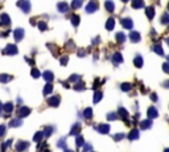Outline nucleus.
Here are the masks:
<instances>
[{"label":"nucleus","mask_w":169,"mask_h":152,"mask_svg":"<svg viewBox=\"0 0 169 152\" xmlns=\"http://www.w3.org/2000/svg\"><path fill=\"white\" fill-rule=\"evenodd\" d=\"M5 131H7V127H5V124H1V126H0V138L4 136V135H5Z\"/></svg>","instance_id":"44"},{"label":"nucleus","mask_w":169,"mask_h":152,"mask_svg":"<svg viewBox=\"0 0 169 152\" xmlns=\"http://www.w3.org/2000/svg\"><path fill=\"white\" fill-rule=\"evenodd\" d=\"M124 40H126L124 33H122V32L116 33V41H119V43H124Z\"/></svg>","instance_id":"35"},{"label":"nucleus","mask_w":169,"mask_h":152,"mask_svg":"<svg viewBox=\"0 0 169 152\" xmlns=\"http://www.w3.org/2000/svg\"><path fill=\"white\" fill-rule=\"evenodd\" d=\"M134 64H135V66H136V67H142L143 66V58H142V56H136V57H135V60H134Z\"/></svg>","instance_id":"27"},{"label":"nucleus","mask_w":169,"mask_h":152,"mask_svg":"<svg viewBox=\"0 0 169 152\" xmlns=\"http://www.w3.org/2000/svg\"><path fill=\"white\" fill-rule=\"evenodd\" d=\"M140 33L139 32H131V35H129V40L132 41V43H139L140 41Z\"/></svg>","instance_id":"11"},{"label":"nucleus","mask_w":169,"mask_h":152,"mask_svg":"<svg viewBox=\"0 0 169 152\" xmlns=\"http://www.w3.org/2000/svg\"><path fill=\"white\" fill-rule=\"evenodd\" d=\"M12 80V77H11V75H8V74H1L0 75V82H9V81Z\"/></svg>","instance_id":"32"},{"label":"nucleus","mask_w":169,"mask_h":152,"mask_svg":"<svg viewBox=\"0 0 169 152\" xmlns=\"http://www.w3.org/2000/svg\"><path fill=\"white\" fill-rule=\"evenodd\" d=\"M123 138H124V134H118V135H115L114 136V139L116 140V142H119V140H122Z\"/></svg>","instance_id":"47"},{"label":"nucleus","mask_w":169,"mask_h":152,"mask_svg":"<svg viewBox=\"0 0 169 152\" xmlns=\"http://www.w3.org/2000/svg\"><path fill=\"white\" fill-rule=\"evenodd\" d=\"M147 115H148V118L149 119H153V118H157L159 117V111H157L155 107H149L147 110Z\"/></svg>","instance_id":"6"},{"label":"nucleus","mask_w":169,"mask_h":152,"mask_svg":"<svg viewBox=\"0 0 169 152\" xmlns=\"http://www.w3.org/2000/svg\"><path fill=\"white\" fill-rule=\"evenodd\" d=\"M145 15H147V17L149 20H152V19L155 17V8L153 7H148L147 9H145Z\"/></svg>","instance_id":"16"},{"label":"nucleus","mask_w":169,"mask_h":152,"mask_svg":"<svg viewBox=\"0 0 169 152\" xmlns=\"http://www.w3.org/2000/svg\"><path fill=\"white\" fill-rule=\"evenodd\" d=\"M162 70H164V73H169V62L162 64Z\"/></svg>","instance_id":"46"},{"label":"nucleus","mask_w":169,"mask_h":152,"mask_svg":"<svg viewBox=\"0 0 169 152\" xmlns=\"http://www.w3.org/2000/svg\"><path fill=\"white\" fill-rule=\"evenodd\" d=\"M153 50H155V52H156L157 53V54H159V56H162V54H164V50H162V48H161V45H155V46H153Z\"/></svg>","instance_id":"34"},{"label":"nucleus","mask_w":169,"mask_h":152,"mask_svg":"<svg viewBox=\"0 0 169 152\" xmlns=\"http://www.w3.org/2000/svg\"><path fill=\"white\" fill-rule=\"evenodd\" d=\"M131 89H132L131 83H123V85H122V90H123V91H129Z\"/></svg>","instance_id":"40"},{"label":"nucleus","mask_w":169,"mask_h":152,"mask_svg":"<svg viewBox=\"0 0 169 152\" xmlns=\"http://www.w3.org/2000/svg\"><path fill=\"white\" fill-rule=\"evenodd\" d=\"M81 131V124L79 123H75L74 126L72 127V131H70V135H78Z\"/></svg>","instance_id":"20"},{"label":"nucleus","mask_w":169,"mask_h":152,"mask_svg":"<svg viewBox=\"0 0 169 152\" xmlns=\"http://www.w3.org/2000/svg\"><path fill=\"white\" fill-rule=\"evenodd\" d=\"M22 124V120L20 119V118H17V119H12L9 123L11 127H20V126Z\"/></svg>","instance_id":"22"},{"label":"nucleus","mask_w":169,"mask_h":152,"mask_svg":"<svg viewBox=\"0 0 169 152\" xmlns=\"http://www.w3.org/2000/svg\"><path fill=\"white\" fill-rule=\"evenodd\" d=\"M78 54H79V57H82V56H83V50H79V53H78Z\"/></svg>","instance_id":"53"},{"label":"nucleus","mask_w":169,"mask_h":152,"mask_svg":"<svg viewBox=\"0 0 169 152\" xmlns=\"http://www.w3.org/2000/svg\"><path fill=\"white\" fill-rule=\"evenodd\" d=\"M70 21H72V24L74 25V27H78V25H79V16H77V15L72 16V19H70Z\"/></svg>","instance_id":"31"},{"label":"nucleus","mask_w":169,"mask_h":152,"mask_svg":"<svg viewBox=\"0 0 169 152\" xmlns=\"http://www.w3.org/2000/svg\"><path fill=\"white\" fill-rule=\"evenodd\" d=\"M112 61H114L115 64H120V62H123V57H122V54H120V53H115V54L112 56Z\"/></svg>","instance_id":"24"},{"label":"nucleus","mask_w":169,"mask_h":152,"mask_svg":"<svg viewBox=\"0 0 169 152\" xmlns=\"http://www.w3.org/2000/svg\"><path fill=\"white\" fill-rule=\"evenodd\" d=\"M118 112H119V115H120V117H122V119H123V120H124V122L127 123V119H128V111H127L126 109L120 107V109H119V111H118Z\"/></svg>","instance_id":"14"},{"label":"nucleus","mask_w":169,"mask_h":152,"mask_svg":"<svg viewBox=\"0 0 169 152\" xmlns=\"http://www.w3.org/2000/svg\"><path fill=\"white\" fill-rule=\"evenodd\" d=\"M3 110H4L7 114H9V112H12L13 111V103H11V102H8V103H5L4 106H3Z\"/></svg>","instance_id":"23"},{"label":"nucleus","mask_w":169,"mask_h":152,"mask_svg":"<svg viewBox=\"0 0 169 152\" xmlns=\"http://www.w3.org/2000/svg\"><path fill=\"white\" fill-rule=\"evenodd\" d=\"M53 130H54L53 127H46V128H45V132H44V136H50Z\"/></svg>","instance_id":"41"},{"label":"nucleus","mask_w":169,"mask_h":152,"mask_svg":"<svg viewBox=\"0 0 169 152\" xmlns=\"http://www.w3.org/2000/svg\"><path fill=\"white\" fill-rule=\"evenodd\" d=\"M74 89L77 90V91H81V90H83V89H84V83H83V82H79V83H77V85L74 86Z\"/></svg>","instance_id":"42"},{"label":"nucleus","mask_w":169,"mask_h":152,"mask_svg":"<svg viewBox=\"0 0 169 152\" xmlns=\"http://www.w3.org/2000/svg\"><path fill=\"white\" fill-rule=\"evenodd\" d=\"M30 114V109L29 107H21L20 110H19V117L20 118H24L27 117V115Z\"/></svg>","instance_id":"13"},{"label":"nucleus","mask_w":169,"mask_h":152,"mask_svg":"<svg viewBox=\"0 0 169 152\" xmlns=\"http://www.w3.org/2000/svg\"><path fill=\"white\" fill-rule=\"evenodd\" d=\"M16 5H17L19 8H21L24 13H28L30 11V3L28 1V0H19Z\"/></svg>","instance_id":"1"},{"label":"nucleus","mask_w":169,"mask_h":152,"mask_svg":"<svg viewBox=\"0 0 169 152\" xmlns=\"http://www.w3.org/2000/svg\"><path fill=\"white\" fill-rule=\"evenodd\" d=\"M42 77H44V80L46 81V82H52L53 78H54V75H53V73H52V72L46 70V72L42 73Z\"/></svg>","instance_id":"9"},{"label":"nucleus","mask_w":169,"mask_h":152,"mask_svg":"<svg viewBox=\"0 0 169 152\" xmlns=\"http://www.w3.org/2000/svg\"><path fill=\"white\" fill-rule=\"evenodd\" d=\"M3 111V105H1V102H0V112Z\"/></svg>","instance_id":"55"},{"label":"nucleus","mask_w":169,"mask_h":152,"mask_svg":"<svg viewBox=\"0 0 169 152\" xmlns=\"http://www.w3.org/2000/svg\"><path fill=\"white\" fill-rule=\"evenodd\" d=\"M83 0H73L72 1V7L74 8V9H77V8H79L81 5H82Z\"/></svg>","instance_id":"33"},{"label":"nucleus","mask_w":169,"mask_h":152,"mask_svg":"<svg viewBox=\"0 0 169 152\" xmlns=\"http://www.w3.org/2000/svg\"><path fill=\"white\" fill-rule=\"evenodd\" d=\"M1 22L4 25H7V27L8 25H11V19H9V16H8L7 13H3L1 15Z\"/></svg>","instance_id":"26"},{"label":"nucleus","mask_w":169,"mask_h":152,"mask_svg":"<svg viewBox=\"0 0 169 152\" xmlns=\"http://www.w3.org/2000/svg\"><path fill=\"white\" fill-rule=\"evenodd\" d=\"M164 86H165V87H168V86H169V81H167V82L164 83Z\"/></svg>","instance_id":"54"},{"label":"nucleus","mask_w":169,"mask_h":152,"mask_svg":"<svg viewBox=\"0 0 169 152\" xmlns=\"http://www.w3.org/2000/svg\"><path fill=\"white\" fill-rule=\"evenodd\" d=\"M97 131L100 132V134H108V132H110V126L106 124V123H105V124H99L97 127Z\"/></svg>","instance_id":"7"},{"label":"nucleus","mask_w":169,"mask_h":152,"mask_svg":"<svg viewBox=\"0 0 169 152\" xmlns=\"http://www.w3.org/2000/svg\"><path fill=\"white\" fill-rule=\"evenodd\" d=\"M151 126H152V120H149V119L143 120V122L140 123V128H142V130H147V128H149Z\"/></svg>","instance_id":"21"},{"label":"nucleus","mask_w":169,"mask_h":152,"mask_svg":"<svg viewBox=\"0 0 169 152\" xmlns=\"http://www.w3.org/2000/svg\"><path fill=\"white\" fill-rule=\"evenodd\" d=\"M28 147H29V144H28L27 142H20L16 144V150L17 151H24V150H27Z\"/></svg>","instance_id":"19"},{"label":"nucleus","mask_w":169,"mask_h":152,"mask_svg":"<svg viewBox=\"0 0 169 152\" xmlns=\"http://www.w3.org/2000/svg\"><path fill=\"white\" fill-rule=\"evenodd\" d=\"M122 1H124V3H127V1H128V0H122Z\"/></svg>","instance_id":"57"},{"label":"nucleus","mask_w":169,"mask_h":152,"mask_svg":"<svg viewBox=\"0 0 169 152\" xmlns=\"http://www.w3.org/2000/svg\"><path fill=\"white\" fill-rule=\"evenodd\" d=\"M3 53H4V54H8V56H13V54L17 53V48H16V45L9 44V45L5 46V49L3 50Z\"/></svg>","instance_id":"2"},{"label":"nucleus","mask_w":169,"mask_h":152,"mask_svg":"<svg viewBox=\"0 0 169 152\" xmlns=\"http://www.w3.org/2000/svg\"><path fill=\"white\" fill-rule=\"evenodd\" d=\"M48 103H49L50 106H53V107H57V106L60 105V97H58V95L50 97L49 99H48Z\"/></svg>","instance_id":"5"},{"label":"nucleus","mask_w":169,"mask_h":152,"mask_svg":"<svg viewBox=\"0 0 169 152\" xmlns=\"http://www.w3.org/2000/svg\"><path fill=\"white\" fill-rule=\"evenodd\" d=\"M91 150H92L91 145H89V144H84L83 145V151H91Z\"/></svg>","instance_id":"51"},{"label":"nucleus","mask_w":169,"mask_h":152,"mask_svg":"<svg viewBox=\"0 0 169 152\" xmlns=\"http://www.w3.org/2000/svg\"><path fill=\"white\" fill-rule=\"evenodd\" d=\"M42 138H44V132H42V131H38L37 134H35V136H33V142H36V143L41 142Z\"/></svg>","instance_id":"28"},{"label":"nucleus","mask_w":169,"mask_h":152,"mask_svg":"<svg viewBox=\"0 0 169 152\" xmlns=\"http://www.w3.org/2000/svg\"><path fill=\"white\" fill-rule=\"evenodd\" d=\"M151 99L153 101V102H157V95L155 94V93H152V94H151Z\"/></svg>","instance_id":"52"},{"label":"nucleus","mask_w":169,"mask_h":152,"mask_svg":"<svg viewBox=\"0 0 169 152\" xmlns=\"http://www.w3.org/2000/svg\"><path fill=\"white\" fill-rule=\"evenodd\" d=\"M57 8H58V11H60V12L64 13V12H67V9H69V5H67L65 1H62V3H58Z\"/></svg>","instance_id":"15"},{"label":"nucleus","mask_w":169,"mask_h":152,"mask_svg":"<svg viewBox=\"0 0 169 152\" xmlns=\"http://www.w3.org/2000/svg\"><path fill=\"white\" fill-rule=\"evenodd\" d=\"M168 9H169V4H168Z\"/></svg>","instance_id":"58"},{"label":"nucleus","mask_w":169,"mask_h":152,"mask_svg":"<svg viewBox=\"0 0 169 152\" xmlns=\"http://www.w3.org/2000/svg\"><path fill=\"white\" fill-rule=\"evenodd\" d=\"M114 27H115V20L114 19H108L107 20V22H106V29H108V30H112L114 29Z\"/></svg>","instance_id":"25"},{"label":"nucleus","mask_w":169,"mask_h":152,"mask_svg":"<svg viewBox=\"0 0 169 152\" xmlns=\"http://www.w3.org/2000/svg\"><path fill=\"white\" fill-rule=\"evenodd\" d=\"M107 118H108V120H114V119H116V114H108Z\"/></svg>","instance_id":"50"},{"label":"nucleus","mask_w":169,"mask_h":152,"mask_svg":"<svg viewBox=\"0 0 169 152\" xmlns=\"http://www.w3.org/2000/svg\"><path fill=\"white\" fill-rule=\"evenodd\" d=\"M79 75L78 74H73V75H70V78H69V82H78L79 81Z\"/></svg>","instance_id":"38"},{"label":"nucleus","mask_w":169,"mask_h":152,"mask_svg":"<svg viewBox=\"0 0 169 152\" xmlns=\"http://www.w3.org/2000/svg\"><path fill=\"white\" fill-rule=\"evenodd\" d=\"M11 142H12V140H8V143H4V144L1 145V150L4 151V150H5V148H7V147H9V145H11Z\"/></svg>","instance_id":"49"},{"label":"nucleus","mask_w":169,"mask_h":152,"mask_svg":"<svg viewBox=\"0 0 169 152\" xmlns=\"http://www.w3.org/2000/svg\"><path fill=\"white\" fill-rule=\"evenodd\" d=\"M165 41H167V44L169 45V37H168V38H167V40H165Z\"/></svg>","instance_id":"56"},{"label":"nucleus","mask_w":169,"mask_h":152,"mask_svg":"<svg viewBox=\"0 0 169 152\" xmlns=\"http://www.w3.org/2000/svg\"><path fill=\"white\" fill-rule=\"evenodd\" d=\"M103 98V93L102 91H95L94 93V98H92V102L94 103H98L100 102V99Z\"/></svg>","instance_id":"17"},{"label":"nucleus","mask_w":169,"mask_h":152,"mask_svg":"<svg viewBox=\"0 0 169 152\" xmlns=\"http://www.w3.org/2000/svg\"><path fill=\"white\" fill-rule=\"evenodd\" d=\"M52 91H53V85L50 82H48L46 85H45V87H44V94L48 95V94H50Z\"/></svg>","instance_id":"29"},{"label":"nucleus","mask_w":169,"mask_h":152,"mask_svg":"<svg viewBox=\"0 0 169 152\" xmlns=\"http://www.w3.org/2000/svg\"><path fill=\"white\" fill-rule=\"evenodd\" d=\"M97 9H98V4H97V1H94V0H91V1L87 4V7H86V12H89V13L95 12Z\"/></svg>","instance_id":"4"},{"label":"nucleus","mask_w":169,"mask_h":152,"mask_svg":"<svg viewBox=\"0 0 169 152\" xmlns=\"http://www.w3.org/2000/svg\"><path fill=\"white\" fill-rule=\"evenodd\" d=\"M75 142H77V145H78V147H82V145L84 144L83 138H82V136H79V135L77 136V140H75Z\"/></svg>","instance_id":"39"},{"label":"nucleus","mask_w":169,"mask_h":152,"mask_svg":"<svg viewBox=\"0 0 169 152\" xmlns=\"http://www.w3.org/2000/svg\"><path fill=\"white\" fill-rule=\"evenodd\" d=\"M161 21H162V24H169V15H164V16H162Z\"/></svg>","instance_id":"45"},{"label":"nucleus","mask_w":169,"mask_h":152,"mask_svg":"<svg viewBox=\"0 0 169 152\" xmlns=\"http://www.w3.org/2000/svg\"><path fill=\"white\" fill-rule=\"evenodd\" d=\"M122 25H123V28H126V29H132V27H134V21H132L131 19H123Z\"/></svg>","instance_id":"8"},{"label":"nucleus","mask_w":169,"mask_h":152,"mask_svg":"<svg viewBox=\"0 0 169 152\" xmlns=\"http://www.w3.org/2000/svg\"><path fill=\"white\" fill-rule=\"evenodd\" d=\"M13 37H15L16 41H21L22 38H24V29H21V28L15 29V32H13Z\"/></svg>","instance_id":"3"},{"label":"nucleus","mask_w":169,"mask_h":152,"mask_svg":"<svg viewBox=\"0 0 169 152\" xmlns=\"http://www.w3.org/2000/svg\"><path fill=\"white\" fill-rule=\"evenodd\" d=\"M105 8L108 12H114V9H115V4L111 1V0H106L105 1Z\"/></svg>","instance_id":"12"},{"label":"nucleus","mask_w":169,"mask_h":152,"mask_svg":"<svg viewBox=\"0 0 169 152\" xmlns=\"http://www.w3.org/2000/svg\"><path fill=\"white\" fill-rule=\"evenodd\" d=\"M132 8H135V9L144 8V1L143 0H132Z\"/></svg>","instance_id":"10"},{"label":"nucleus","mask_w":169,"mask_h":152,"mask_svg":"<svg viewBox=\"0 0 169 152\" xmlns=\"http://www.w3.org/2000/svg\"><path fill=\"white\" fill-rule=\"evenodd\" d=\"M30 74H32L33 78H40L41 73L38 72V69H32V72H30Z\"/></svg>","instance_id":"37"},{"label":"nucleus","mask_w":169,"mask_h":152,"mask_svg":"<svg viewBox=\"0 0 169 152\" xmlns=\"http://www.w3.org/2000/svg\"><path fill=\"white\" fill-rule=\"evenodd\" d=\"M83 117L86 118V119H90V118L92 117V110L90 109V107L84 109V111H83Z\"/></svg>","instance_id":"30"},{"label":"nucleus","mask_w":169,"mask_h":152,"mask_svg":"<svg viewBox=\"0 0 169 152\" xmlns=\"http://www.w3.org/2000/svg\"><path fill=\"white\" fill-rule=\"evenodd\" d=\"M38 29H40V30H46V22H44V21H40V22H38Z\"/></svg>","instance_id":"43"},{"label":"nucleus","mask_w":169,"mask_h":152,"mask_svg":"<svg viewBox=\"0 0 169 152\" xmlns=\"http://www.w3.org/2000/svg\"><path fill=\"white\" fill-rule=\"evenodd\" d=\"M57 145H58L60 148H64V150H66V139H65V138L60 139V142L57 143Z\"/></svg>","instance_id":"36"},{"label":"nucleus","mask_w":169,"mask_h":152,"mask_svg":"<svg viewBox=\"0 0 169 152\" xmlns=\"http://www.w3.org/2000/svg\"><path fill=\"white\" fill-rule=\"evenodd\" d=\"M67 61H69V58H67V57H62V58L60 60V62H61V65H66Z\"/></svg>","instance_id":"48"},{"label":"nucleus","mask_w":169,"mask_h":152,"mask_svg":"<svg viewBox=\"0 0 169 152\" xmlns=\"http://www.w3.org/2000/svg\"><path fill=\"white\" fill-rule=\"evenodd\" d=\"M139 136H140L139 131H137V130H132L131 132H129V135H128V139L129 140H136V139H139Z\"/></svg>","instance_id":"18"}]
</instances>
